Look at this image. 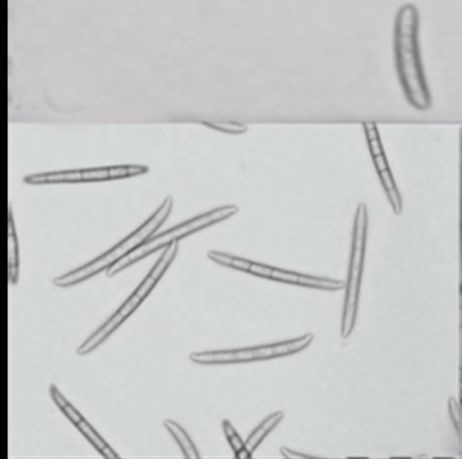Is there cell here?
Returning a JSON list of instances; mask_svg holds the SVG:
<instances>
[{
  "label": "cell",
  "mask_w": 462,
  "mask_h": 459,
  "mask_svg": "<svg viewBox=\"0 0 462 459\" xmlns=\"http://www.w3.org/2000/svg\"><path fill=\"white\" fill-rule=\"evenodd\" d=\"M421 16L413 4L398 8L393 21V60L402 94L407 104L427 111L431 106V93L422 62Z\"/></svg>",
  "instance_id": "1"
},
{
  "label": "cell",
  "mask_w": 462,
  "mask_h": 459,
  "mask_svg": "<svg viewBox=\"0 0 462 459\" xmlns=\"http://www.w3.org/2000/svg\"><path fill=\"white\" fill-rule=\"evenodd\" d=\"M172 209H174V198L166 197L162 205L155 209L154 214L142 226L137 227L133 234H129L128 237L124 238L122 242L117 243L114 248L109 249L106 252L94 258L93 262L83 264L80 268L72 269L71 272H67V274L52 280V283L57 288L67 289V288L85 283L87 280L93 279L96 275L102 274L105 271L113 268L117 262L128 257L129 253H133L144 242H148L149 238L152 237L160 227L163 226V223L168 220Z\"/></svg>",
  "instance_id": "2"
},
{
  "label": "cell",
  "mask_w": 462,
  "mask_h": 459,
  "mask_svg": "<svg viewBox=\"0 0 462 459\" xmlns=\"http://www.w3.org/2000/svg\"><path fill=\"white\" fill-rule=\"evenodd\" d=\"M179 243H171L170 246H166L162 253H160L159 260L155 262L152 269L149 271V274L144 277L143 281L137 286V289L134 290L133 294L129 295L124 305L120 306L116 312H114L109 320L105 321L97 331L94 332L93 335L83 341L82 344L78 347L79 356H87L93 353L96 349L102 346L105 341L108 340L109 336L113 335L114 332L117 331L120 326L124 325L125 321L128 320L129 317L139 309L140 305L143 303L144 299L148 298L151 292L157 288L160 280L163 279L166 271L171 268V264L174 263L175 257L179 253Z\"/></svg>",
  "instance_id": "3"
},
{
  "label": "cell",
  "mask_w": 462,
  "mask_h": 459,
  "mask_svg": "<svg viewBox=\"0 0 462 459\" xmlns=\"http://www.w3.org/2000/svg\"><path fill=\"white\" fill-rule=\"evenodd\" d=\"M240 211V207L236 205H226V207H217L211 211L200 214L197 217L186 220V222L177 225V226L171 227L165 233H160L159 235H152L149 238L148 242H144L140 248L135 249L133 253H129L128 257L120 260L117 263L114 264L113 268L106 271V275L109 279H113L116 275L124 272L125 269L129 266H134L139 263L140 260L152 255L160 249H165L170 246L171 243L180 242L183 238L189 237L192 234L200 233L205 231L208 227L214 226L217 223L226 222L227 218L234 217Z\"/></svg>",
  "instance_id": "4"
},
{
  "label": "cell",
  "mask_w": 462,
  "mask_h": 459,
  "mask_svg": "<svg viewBox=\"0 0 462 459\" xmlns=\"http://www.w3.org/2000/svg\"><path fill=\"white\" fill-rule=\"evenodd\" d=\"M208 258L216 264L225 266V268L234 269V271H238L243 274L255 275L260 279L273 280L278 283L293 284V286L310 288V289L330 290V292L343 289V281H339V280L298 274V272L286 271V269L273 268L269 264L257 263V262H251L247 258L236 257L232 253L209 251Z\"/></svg>",
  "instance_id": "5"
},
{
  "label": "cell",
  "mask_w": 462,
  "mask_h": 459,
  "mask_svg": "<svg viewBox=\"0 0 462 459\" xmlns=\"http://www.w3.org/2000/svg\"><path fill=\"white\" fill-rule=\"evenodd\" d=\"M314 341L312 334L298 336L293 340L271 343L263 346L231 349V351H206L190 353L189 360L200 366H221V364H245V363L264 362L280 356L293 355L304 351Z\"/></svg>",
  "instance_id": "6"
},
{
  "label": "cell",
  "mask_w": 462,
  "mask_h": 459,
  "mask_svg": "<svg viewBox=\"0 0 462 459\" xmlns=\"http://www.w3.org/2000/svg\"><path fill=\"white\" fill-rule=\"evenodd\" d=\"M365 238H367V211H365V205H360L355 216L349 277H347L345 312H343V325H341V335L345 338L354 331L355 318L358 310L361 274H363V264H365Z\"/></svg>",
  "instance_id": "7"
},
{
  "label": "cell",
  "mask_w": 462,
  "mask_h": 459,
  "mask_svg": "<svg viewBox=\"0 0 462 459\" xmlns=\"http://www.w3.org/2000/svg\"><path fill=\"white\" fill-rule=\"evenodd\" d=\"M148 166L117 165L83 168V170H48L36 172L23 179L26 185H71V183H91V181H111L133 179L148 174Z\"/></svg>",
  "instance_id": "8"
},
{
  "label": "cell",
  "mask_w": 462,
  "mask_h": 459,
  "mask_svg": "<svg viewBox=\"0 0 462 459\" xmlns=\"http://www.w3.org/2000/svg\"><path fill=\"white\" fill-rule=\"evenodd\" d=\"M50 397H51L52 403L56 404L57 409L67 417L68 421L72 423L74 427L78 428L88 443L91 444L94 449L97 450L100 456L106 459L120 458V454L106 443V439L103 438L102 435L98 434L97 430L91 424L88 423L82 413L79 412L78 409L72 406L71 401H68V398L60 392V389L56 384L50 386Z\"/></svg>",
  "instance_id": "9"
},
{
  "label": "cell",
  "mask_w": 462,
  "mask_h": 459,
  "mask_svg": "<svg viewBox=\"0 0 462 459\" xmlns=\"http://www.w3.org/2000/svg\"><path fill=\"white\" fill-rule=\"evenodd\" d=\"M21 262H19V238H17L16 225H14V214L13 207L10 205L8 209V277H10L11 286H14L19 281V271Z\"/></svg>",
  "instance_id": "10"
},
{
  "label": "cell",
  "mask_w": 462,
  "mask_h": 459,
  "mask_svg": "<svg viewBox=\"0 0 462 459\" xmlns=\"http://www.w3.org/2000/svg\"><path fill=\"white\" fill-rule=\"evenodd\" d=\"M166 430L170 432L171 436L175 439V443L179 444L181 454L188 459H199L201 454L196 447V444L190 438L189 434L186 432L185 428L181 427L180 424L175 423L172 419H165L163 421Z\"/></svg>",
  "instance_id": "11"
},
{
  "label": "cell",
  "mask_w": 462,
  "mask_h": 459,
  "mask_svg": "<svg viewBox=\"0 0 462 459\" xmlns=\"http://www.w3.org/2000/svg\"><path fill=\"white\" fill-rule=\"evenodd\" d=\"M282 417H284V413L282 412L273 413L271 417H267V418L249 435V438L246 439V447L252 454L257 450L258 445L264 441L267 435L271 434L273 428L277 427L278 424L282 423Z\"/></svg>",
  "instance_id": "12"
},
{
  "label": "cell",
  "mask_w": 462,
  "mask_h": 459,
  "mask_svg": "<svg viewBox=\"0 0 462 459\" xmlns=\"http://www.w3.org/2000/svg\"><path fill=\"white\" fill-rule=\"evenodd\" d=\"M221 427H223V434L226 436L227 443L231 445L234 456L238 459L252 458V454L246 447V441H243L242 436H240V434L236 432V427L232 426L231 421L223 419Z\"/></svg>",
  "instance_id": "13"
},
{
  "label": "cell",
  "mask_w": 462,
  "mask_h": 459,
  "mask_svg": "<svg viewBox=\"0 0 462 459\" xmlns=\"http://www.w3.org/2000/svg\"><path fill=\"white\" fill-rule=\"evenodd\" d=\"M208 128L223 133V134L240 135L245 134L247 131V126L242 124H211V122H201Z\"/></svg>",
  "instance_id": "14"
}]
</instances>
